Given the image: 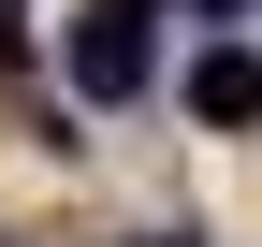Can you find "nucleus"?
Listing matches in <instances>:
<instances>
[{"label":"nucleus","instance_id":"obj_1","mask_svg":"<svg viewBox=\"0 0 262 247\" xmlns=\"http://www.w3.org/2000/svg\"><path fill=\"white\" fill-rule=\"evenodd\" d=\"M146 73H160V44H146V15H117V0H88L73 15V102H146Z\"/></svg>","mask_w":262,"mask_h":247},{"label":"nucleus","instance_id":"obj_4","mask_svg":"<svg viewBox=\"0 0 262 247\" xmlns=\"http://www.w3.org/2000/svg\"><path fill=\"white\" fill-rule=\"evenodd\" d=\"M117 15H160V0H117Z\"/></svg>","mask_w":262,"mask_h":247},{"label":"nucleus","instance_id":"obj_2","mask_svg":"<svg viewBox=\"0 0 262 247\" xmlns=\"http://www.w3.org/2000/svg\"><path fill=\"white\" fill-rule=\"evenodd\" d=\"M189 116H204V131H262V44L219 29V44L189 58Z\"/></svg>","mask_w":262,"mask_h":247},{"label":"nucleus","instance_id":"obj_3","mask_svg":"<svg viewBox=\"0 0 262 247\" xmlns=\"http://www.w3.org/2000/svg\"><path fill=\"white\" fill-rule=\"evenodd\" d=\"M189 15H204V29H248V15H262V0H189Z\"/></svg>","mask_w":262,"mask_h":247}]
</instances>
